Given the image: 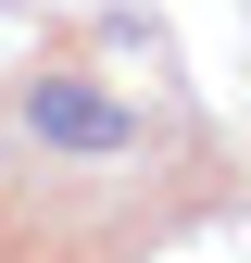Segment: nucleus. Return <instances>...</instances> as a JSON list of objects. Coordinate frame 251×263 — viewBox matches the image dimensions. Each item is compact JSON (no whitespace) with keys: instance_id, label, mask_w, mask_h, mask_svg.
<instances>
[{"instance_id":"f257e3e1","label":"nucleus","mask_w":251,"mask_h":263,"mask_svg":"<svg viewBox=\"0 0 251 263\" xmlns=\"http://www.w3.org/2000/svg\"><path fill=\"white\" fill-rule=\"evenodd\" d=\"M25 125H38L50 151H76V163L138 151V113H126L113 88H88V76H25Z\"/></svg>"}]
</instances>
